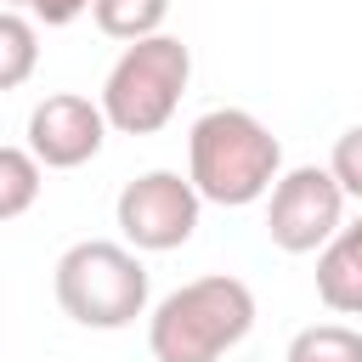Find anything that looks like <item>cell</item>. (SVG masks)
Listing matches in <instances>:
<instances>
[{"label":"cell","mask_w":362,"mask_h":362,"mask_svg":"<svg viewBox=\"0 0 362 362\" xmlns=\"http://www.w3.org/2000/svg\"><path fill=\"white\" fill-rule=\"evenodd\" d=\"M277 170H283L277 136L243 107H209L187 130V181L198 187L204 204L243 209L272 192Z\"/></svg>","instance_id":"6da1fadb"},{"label":"cell","mask_w":362,"mask_h":362,"mask_svg":"<svg viewBox=\"0 0 362 362\" xmlns=\"http://www.w3.org/2000/svg\"><path fill=\"white\" fill-rule=\"evenodd\" d=\"M40 68V28L23 11H0V90H17Z\"/></svg>","instance_id":"30bf717a"},{"label":"cell","mask_w":362,"mask_h":362,"mask_svg":"<svg viewBox=\"0 0 362 362\" xmlns=\"http://www.w3.org/2000/svg\"><path fill=\"white\" fill-rule=\"evenodd\" d=\"M90 17L107 40H147V34H164V17H170V0H90Z\"/></svg>","instance_id":"9c48e42d"},{"label":"cell","mask_w":362,"mask_h":362,"mask_svg":"<svg viewBox=\"0 0 362 362\" xmlns=\"http://www.w3.org/2000/svg\"><path fill=\"white\" fill-rule=\"evenodd\" d=\"M102 141H107V119L102 102L90 96L57 90L28 113V153L40 158V170H79L102 153Z\"/></svg>","instance_id":"52a82bcc"},{"label":"cell","mask_w":362,"mask_h":362,"mask_svg":"<svg viewBox=\"0 0 362 362\" xmlns=\"http://www.w3.org/2000/svg\"><path fill=\"white\" fill-rule=\"evenodd\" d=\"M6 6H23V0H6Z\"/></svg>","instance_id":"9a60e30c"},{"label":"cell","mask_w":362,"mask_h":362,"mask_svg":"<svg viewBox=\"0 0 362 362\" xmlns=\"http://www.w3.org/2000/svg\"><path fill=\"white\" fill-rule=\"evenodd\" d=\"M288 362H362V334L345 322H317L288 339Z\"/></svg>","instance_id":"7c38bea8"},{"label":"cell","mask_w":362,"mask_h":362,"mask_svg":"<svg viewBox=\"0 0 362 362\" xmlns=\"http://www.w3.org/2000/svg\"><path fill=\"white\" fill-rule=\"evenodd\" d=\"M23 6H28V17L45 23V28H68L79 11H90V0H23Z\"/></svg>","instance_id":"5bb4252c"},{"label":"cell","mask_w":362,"mask_h":362,"mask_svg":"<svg viewBox=\"0 0 362 362\" xmlns=\"http://www.w3.org/2000/svg\"><path fill=\"white\" fill-rule=\"evenodd\" d=\"M328 175L339 181L345 198H362V124H351V130L334 141V153H328Z\"/></svg>","instance_id":"4fadbf2b"},{"label":"cell","mask_w":362,"mask_h":362,"mask_svg":"<svg viewBox=\"0 0 362 362\" xmlns=\"http://www.w3.org/2000/svg\"><path fill=\"white\" fill-rule=\"evenodd\" d=\"M339 215H345V192L328 170L317 164H300L288 175L272 181V204H266V232L283 255H311L322 249L334 232H339Z\"/></svg>","instance_id":"8992f818"},{"label":"cell","mask_w":362,"mask_h":362,"mask_svg":"<svg viewBox=\"0 0 362 362\" xmlns=\"http://www.w3.org/2000/svg\"><path fill=\"white\" fill-rule=\"evenodd\" d=\"M198 209H204V198H198V187L187 175L147 170V175H136L119 192V209L113 215H119V232H124L130 249L164 255V249H181L198 232Z\"/></svg>","instance_id":"5b68a950"},{"label":"cell","mask_w":362,"mask_h":362,"mask_svg":"<svg viewBox=\"0 0 362 362\" xmlns=\"http://www.w3.org/2000/svg\"><path fill=\"white\" fill-rule=\"evenodd\" d=\"M249 328H255L249 283L209 272V277H192L153 305L147 351H153V362H221Z\"/></svg>","instance_id":"7a4b0ae2"},{"label":"cell","mask_w":362,"mask_h":362,"mask_svg":"<svg viewBox=\"0 0 362 362\" xmlns=\"http://www.w3.org/2000/svg\"><path fill=\"white\" fill-rule=\"evenodd\" d=\"M57 305L79 328H130L147 311V266L130 243L85 238L57 260Z\"/></svg>","instance_id":"277c9868"},{"label":"cell","mask_w":362,"mask_h":362,"mask_svg":"<svg viewBox=\"0 0 362 362\" xmlns=\"http://www.w3.org/2000/svg\"><path fill=\"white\" fill-rule=\"evenodd\" d=\"M317 300L334 317H362V215L322 243L317 255Z\"/></svg>","instance_id":"ba28073f"},{"label":"cell","mask_w":362,"mask_h":362,"mask_svg":"<svg viewBox=\"0 0 362 362\" xmlns=\"http://www.w3.org/2000/svg\"><path fill=\"white\" fill-rule=\"evenodd\" d=\"M40 198V158L28 147H0V221L28 215Z\"/></svg>","instance_id":"8fae6325"},{"label":"cell","mask_w":362,"mask_h":362,"mask_svg":"<svg viewBox=\"0 0 362 362\" xmlns=\"http://www.w3.org/2000/svg\"><path fill=\"white\" fill-rule=\"evenodd\" d=\"M192 79V51L175 34H147L119 51L102 79V119L119 136H153L175 119Z\"/></svg>","instance_id":"3957f363"}]
</instances>
